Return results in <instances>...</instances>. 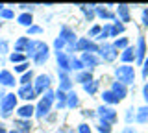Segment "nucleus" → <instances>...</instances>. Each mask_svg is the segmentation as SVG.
Wrapping results in <instances>:
<instances>
[{"mask_svg": "<svg viewBox=\"0 0 148 133\" xmlns=\"http://www.w3.org/2000/svg\"><path fill=\"white\" fill-rule=\"evenodd\" d=\"M63 107H67V93H63V91H56V109L58 111H61Z\"/></svg>", "mask_w": 148, "mask_h": 133, "instance_id": "nucleus-23", "label": "nucleus"}, {"mask_svg": "<svg viewBox=\"0 0 148 133\" xmlns=\"http://www.w3.org/2000/svg\"><path fill=\"white\" fill-rule=\"evenodd\" d=\"M95 4H91V6H87V4H82V6H80V10H82V13H83V15H85V19L87 20H92V19H95V17H96V13H95Z\"/></svg>", "mask_w": 148, "mask_h": 133, "instance_id": "nucleus-25", "label": "nucleus"}, {"mask_svg": "<svg viewBox=\"0 0 148 133\" xmlns=\"http://www.w3.org/2000/svg\"><path fill=\"white\" fill-rule=\"evenodd\" d=\"M59 37L67 43V46H76V43H78V35L74 33V30H71L69 26H61Z\"/></svg>", "mask_w": 148, "mask_h": 133, "instance_id": "nucleus-9", "label": "nucleus"}, {"mask_svg": "<svg viewBox=\"0 0 148 133\" xmlns=\"http://www.w3.org/2000/svg\"><path fill=\"white\" fill-rule=\"evenodd\" d=\"M30 37H18L17 41H15V52H18V54H22V52H26V48H28V44H30Z\"/></svg>", "mask_w": 148, "mask_h": 133, "instance_id": "nucleus-24", "label": "nucleus"}, {"mask_svg": "<svg viewBox=\"0 0 148 133\" xmlns=\"http://www.w3.org/2000/svg\"><path fill=\"white\" fill-rule=\"evenodd\" d=\"M96 130H98L100 133H111V124H108V122H102V120H98V126H96Z\"/></svg>", "mask_w": 148, "mask_h": 133, "instance_id": "nucleus-39", "label": "nucleus"}, {"mask_svg": "<svg viewBox=\"0 0 148 133\" xmlns=\"http://www.w3.org/2000/svg\"><path fill=\"white\" fill-rule=\"evenodd\" d=\"M48 57H50V48H48V44H46V43L41 41L39 48H37V54L34 56L32 61H34L35 65H45V63L48 61Z\"/></svg>", "mask_w": 148, "mask_h": 133, "instance_id": "nucleus-8", "label": "nucleus"}, {"mask_svg": "<svg viewBox=\"0 0 148 133\" xmlns=\"http://www.w3.org/2000/svg\"><path fill=\"white\" fill-rule=\"evenodd\" d=\"M117 15H119V20L122 22V24L132 20V15H130V6H128V4H119V6H117Z\"/></svg>", "mask_w": 148, "mask_h": 133, "instance_id": "nucleus-18", "label": "nucleus"}, {"mask_svg": "<svg viewBox=\"0 0 148 133\" xmlns=\"http://www.w3.org/2000/svg\"><path fill=\"white\" fill-rule=\"evenodd\" d=\"M113 46L117 48V50H126V48L130 46V43H128V39H126V37H120V39H115Z\"/></svg>", "mask_w": 148, "mask_h": 133, "instance_id": "nucleus-37", "label": "nucleus"}, {"mask_svg": "<svg viewBox=\"0 0 148 133\" xmlns=\"http://www.w3.org/2000/svg\"><path fill=\"white\" fill-rule=\"evenodd\" d=\"M17 22L21 26L30 28V26H34V17H32V13H21V15L17 17Z\"/></svg>", "mask_w": 148, "mask_h": 133, "instance_id": "nucleus-26", "label": "nucleus"}, {"mask_svg": "<svg viewBox=\"0 0 148 133\" xmlns=\"http://www.w3.org/2000/svg\"><path fill=\"white\" fill-rule=\"evenodd\" d=\"M17 98H22V100H26V102H32L34 98H37L34 85H21L18 91H17Z\"/></svg>", "mask_w": 148, "mask_h": 133, "instance_id": "nucleus-11", "label": "nucleus"}, {"mask_svg": "<svg viewBox=\"0 0 148 133\" xmlns=\"http://www.w3.org/2000/svg\"><path fill=\"white\" fill-rule=\"evenodd\" d=\"M30 70V61H24V63H18V65H15V72H18V74H24V72Z\"/></svg>", "mask_w": 148, "mask_h": 133, "instance_id": "nucleus-41", "label": "nucleus"}, {"mask_svg": "<svg viewBox=\"0 0 148 133\" xmlns=\"http://www.w3.org/2000/svg\"><path fill=\"white\" fill-rule=\"evenodd\" d=\"M78 133H92V131H91L89 124H80L78 126Z\"/></svg>", "mask_w": 148, "mask_h": 133, "instance_id": "nucleus-45", "label": "nucleus"}, {"mask_svg": "<svg viewBox=\"0 0 148 133\" xmlns=\"http://www.w3.org/2000/svg\"><path fill=\"white\" fill-rule=\"evenodd\" d=\"M65 46H67V43H65L61 37H56V41H54V50H56V54H58V52H63Z\"/></svg>", "mask_w": 148, "mask_h": 133, "instance_id": "nucleus-40", "label": "nucleus"}, {"mask_svg": "<svg viewBox=\"0 0 148 133\" xmlns=\"http://www.w3.org/2000/svg\"><path fill=\"white\" fill-rule=\"evenodd\" d=\"M120 59H122V65H130V63H135V46H128L126 50H122L120 54Z\"/></svg>", "mask_w": 148, "mask_h": 133, "instance_id": "nucleus-17", "label": "nucleus"}, {"mask_svg": "<svg viewBox=\"0 0 148 133\" xmlns=\"http://www.w3.org/2000/svg\"><path fill=\"white\" fill-rule=\"evenodd\" d=\"M8 133H18V131L17 130H11V131H8Z\"/></svg>", "mask_w": 148, "mask_h": 133, "instance_id": "nucleus-53", "label": "nucleus"}, {"mask_svg": "<svg viewBox=\"0 0 148 133\" xmlns=\"http://www.w3.org/2000/svg\"><path fill=\"white\" fill-rule=\"evenodd\" d=\"M135 63H139V65H143L145 63V59H146V43H145V37L143 35H139V39H137V46H135Z\"/></svg>", "mask_w": 148, "mask_h": 133, "instance_id": "nucleus-12", "label": "nucleus"}, {"mask_svg": "<svg viewBox=\"0 0 148 133\" xmlns=\"http://www.w3.org/2000/svg\"><path fill=\"white\" fill-rule=\"evenodd\" d=\"M8 93H6V91H4V87H0V102H2V100H4V96H6Z\"/></svg>", "mask_w": 148, "mask_h": 133, "instance_id": "nucleus-51", "label": "nucleus"}, {"mask_svg": "<svg viewBox=\"0 0 148 133\" xmlns=\"http://www.w3.org/2000/svg\"><path fill=\"white\" fill-rule=\"evenodd\" d=\"M102 100H104L106 104H109V105H115V104L120 102V100H119L113 93H111V91H104V93H102Z\"/></svg>", "mask_w": 148, "mask_h": 133, "instance_id": "nucleus-31", "label": "nucleus"}, {"mask_svg": "<svg viewBox=\"0 0 148 133\" xmlns=\"http://www.w3.org/2000/svg\"><path fill=\"white\" fill-rule=\"evenodd\" d=\"M95 13L100 17V19H106V20H117V17H115V13H111L108 8H104V6H96L95 8Z\"/></svg>", "mask_w": 148, "mask_h": 133, "instance_id": "nucleus-20", "label": "nucleus"}, {"mask_svg": "<svg viewBox=\"0 0 148 133\" xmlns=\"http://www.w3.org/2000/svg\"><path fill=\"white\" fill-rule=\"evenodd\" d=\"M141 19H143V24L148 28V8H145L143 10V15H141Z\"/></svg>", "mask_w": 148, "mask_h": 133, "instance_id": "nucleus-47", "label": "nucleus"}, {"mask_svg": "<svg viewBox=\"0 0 148 133\" xmlns=\"http://www.w3.org/2000/svg\"><path fill=\"white\" fill-rule=\"evenodd\" d=\"M58 74H59V91H63V93H71V89H72V80L69 78V72L58 70Z\"/></svg>", "mask_w": 148, "mask_h": 133, "instance_id": "nucleus-14", "label": "nucleus"}, {"mask_svg": "<svg viewBox=\"0 0 148 133\" xmlns=\"http://www.w3.org/2000/svg\"><path fill=\"white\" fill-rule=\"evenodd\" d=\"M98 87H100V81L98 80H92V81H89V83L83 85V91H85L89 96H92V94L98 93Z\"/></svg>", "mask_w": 148, "mask_h": 133, "instance_id": "nucleus-27", "label": "nucleus"}, {"mask_svg": "<svg viewBox=\"0 0 148 133\" xmlns=\"http://www.w3.org/2000/svg\"><path fill=\"white\" fill-rule=\"evenodd\" d=\"M56 57H58V70L71 72V56L67 52H58Z\"/></svg>", "mask_w": 148, "mask_h": 133, "instance_id": "nucleus-13", "label": "nucleus"}, {"mask_svg": "<svg viewBox=\"0 0 148 133\" xmlns=\"http://www.w3.org/2000/svg\"><path fill=\"white\" fill-rule=\"evenodd\" d=\"M71 70H76V72H82V70H85V67H83L82 59H78V57L71 56Z\"/></svg>", "mask_w": 148, "mask_h": 133, "instance_id": "nucleus-34", "label": "nucleus"}, {"mask_svg": "<svg viewBox=\"0 0 148 133\" xmlns=\"http://www.w3.org/2000/svg\"><path fill=\"white\" fill-rule=\"evenodd\" d=\"M119 56V50L113 46V43H102L100 44V52H98V57L106 63H111L115 61Z\"/></svg>", "mask_w": 148, "mask_h": 133, "instance_id": "nucleus-5", "label": "nucleus"}, {"mask_svg": "<svg viewBox=\"0 0 148 133\" xmlns=\"http://www.w3.org/2000/svg\"><path fill=\"white\" fill-rule=\"evenodd\" d=\"M0 133H8V130H6V124H4V122H0Z\"/></svg>", "mask_w": 148, "mask_h": 133, "instance_id": "nucleus-52", "label": "nucleus"}, {"mask_svg": "<svg viewBox=\"0 0 148 133\" xmlns=\"http://www.w3.org/2000/svg\"><path fill=\"white\" fill-rule=\"evenodd\" d=\"M96 117H98V120L102 122H108L113 126L115 122H117V111H115L113 107H109V105H100L98 109H96Z\"/></svg>", "mask_w": 148, "mask_h": 133, "instance_id": "nucleus-6", "label": "nucleus"}, {"mask_svg": "<svg viewBox=\"0 0 148 133\" xmlns=\"http://www.w3.org/2000/svg\"><path fill=\"white\" fill-rule=\"evenodd\" d=\"M18 81H21V85H32V81H34V72H32V68L28 72H24Z\"/></svg>", "mask_w": 148, "mask_h": 133, "instance_id": "nucleus-36", "label": "nucleus"}, {"mask_svg": "<svg viewBox=\"0 0 148 133\" xmlns=\"http://www.w3.org/2000/svg\"><path fill=\"white\" fill-rule=\"evenodd\" d=\"M9 61L13 63V65H18V63H24L28 61L24 54H18V52H9Z\"/></svg>", "mask_w": 148, "mask_h": 133, "instance_id": "nucleus-33", "label": "nucleus"}, {"mask_svg": "<svg viewBox=\"0 0 148 133\" xmlns=\"http://www.w3.org/2000/svg\"><path fill=\"white\" fill-rule=\"evenodd\" d=\"M50 83H52V80H50L48 74H39L34 78V89H35V94H45L46 91L50 89Z\"/></svg>", "mask_w": 148, "mask_h": 133, "instance_id": "nucleus-7", "label": "nucleus"}, {"mask_svg": "<svg viewBox=\"0 0 148 133\" xmlns=\"http://www.w3.org/2000/svg\"><path fill=\"white\" fill-rule=\"evenodd\" d=\"M146 120H148V107L145 105V107H139V109H137V113H135V122L146 124Z\"/></svg>", "mask_w": 148, "mask_h": 133, "instance_id": "nucleus-29", "label": "nucleus"}, {"mask_svg": "<svg viewBox=\"0 0 148 133\" xmlns=\"http://www.w3.org/2000/svg\"><path fill=\"white\" fill-rule=\"evenodd\" d=\"M74 48H76V52H83V54H96V56H98V52H100V44H96L95 41H91L89 37H80Z\"/></svg>", "mask_w": 148, "mask_h": 133, "instance_id": "nucleus-4", "label": "nucleus"}, {"mask_svg": "<svg viewBox=\"0 0 148 133\" xmlns=\"http://www.w3.org/2000/svg\"><path fill=\"white\" fill-rule=\"evenodd\" d=\"M115 76H117V81L122 85H132L135 81V68L132 65H120L115 68Z\"/></svg>", "mask_w": 148, "mask_h": 133, "instance_id": "nucleus-2", "label": "nucleus"}, {"mask_svg": "<svg viewBox=\"0 0 148 133\" xmlns=\"http://www.w3.org/2000/svg\"><path fill=\"white\" fill-rule=\"evenodd\" d=\"M120 33H124V24L117 19L113 24H111V37H117V39H119Z\"/></svg>", "mask_w": 148, "mask_h": 133, "instance_id": "nucleus-30", "label": "nucleus"}, {"mask_svg": "<svg viewBox=\"0 0 148 133\" xmlns=\"http://www.w3.org/2000/svg\"><path fill=\"white\" fill-rule=\"evenodd\" d=\"M6 54H9V41L2 39L0 41V56H6Z\"/></svg>", "mask_w": 148, "mask_h": 133, "instance_id": "nucleus-43", "label": "nucleus"}, {"mask_svg": "<svg viewBox=\"0 0 148 133\" xmlns=\"http://www.w3.org/2000/svg\"><path fill=\"white\" fill-rule=\"evenodd\" d=\"M4 10V4H0V11H2Z\"/></svg>", "mask_w": 148, "mask_h": 133, "instance_id": "nucleus-54", "label": "nucleus"}, {"mask_svg": "<svg viewBox=\"0 0 148 133\" xmlns=\"http://www.w3.org/2000/svg\"><path fill=\"white\" fill-rule=\"evenodd\" d=\"M39 44H41V41H30V44H28V48H26V56L34 59V56L37 54V48H39Z\"/></svg>", "mask_w": 148, "mask_h": 133, "instance_id": "nucleus-32", "label": "nucleus"}, {"mask_svg": "<svg viewBox=\"0 0 148 133\" xmlns=\"http://www.w3.org/2000/svg\"><path fill=\"white\" fill-rule=\"evenodd\" d=\"M71 133H72V131H71Z\"/></svg>", "mask_w": 148, "mask_h": 133, "instance_id": "nucleus-55", "label": "nucleus"}, {"mask_svg": "<svg viewBox=\"0 0 148 133\" xmlns=\"http://www.w3.org/2000/svg\"><path fill=\"white\" fill-rule=\"evenodd\" d=\"M80 105V98H78V94L74 93V91H71V93H67V107L69 109H74Z\"/></svg>", "mask_w": 148, "mask_h": 133, "instance_id": "nucleus-28", "label": "nucleus"}, {"mask_svg": "<svg viewBox=\"0 0 148 133\" xmlns=\"http://www.w3.org/2000/svg\"><path fill=\"white\" fill-rule=\"evenodd\" d=\"M100 31H102V26L95 24V26H92V28L89 30V37H98V35H100Z\"/></svg>", "mask_w": 148, "mask_h": 133, "instance_id": "nucleus-44", "label": "nucleus"}, {"mask_svg": "<svg viewBox=\"0 0 148 133\" xmlns=\"http://www.w3.org/2000/svg\"><path fill=\"white\" fill-rule=\"evenodd\" d=\"M132 120H135V113H133V109H128V113H126V122L130 124Z\"/></svg>", "mask_w": 148, "mask_h": 133, "instance_id": "nucleus-48", "label": "nucleus"}, {"mask_svg": "<svg viewBox=\"0 0 148 133\" xmlns=\"http://www.w3.org/2000/svg\"><path fill=\"white\" fill-rule=\"evenodd\" d=\"M108 37H111V24H104V26H102L100 35H98L96 39H98V41H104V43H106V39H108Z\"/></svg>", "mask_w": 148, "mask_h": 133, "instance_id": "nucleus-35", "label": "nucleus"}, {"mask_svg": "<svg viewBox=\"0 0 148 133\" xmlns=\"http://www.w3.org/2000/svg\"><path fill=\"white\" fill-rule=\"evenodd\" d=\"M15 113H17L18 118H22V120H30V118L35 115V107L32 104H26V105H21Z\"/></svg>", "mask_w": 148, "mask_h": 133, "instance_id": "nucleus-15", "label": "nucleus"}, {"mask_svg": "<svg viewBox=\"0 0 148 133\" xmlns=\"http://www.w3.org/2000/svg\"><path fill=\"white\" fill-rule=\"evenodd\" d=\"M143 70H141V74H143V78H145V80H146V78H148V57L145 59V63H143Z\"/></svg>", "mask_w": 148, "mask_h": 133, "instance_id": "nucleus-46", "label": "nucleus"}, {"mask_svg": "<svg viewBox=\"0 0 148 133\" xmlns=\"http://www.w3.org/2000/svg\"><path fill=\"white\" fill-rule=\"evenodd\" d=\"M32 120H22V118H17L15 120V130L18 133H30L32 131Z\"/></svg>", "mask_w": 148, "mask_h": 133, "instance_id": "nucleus-22", "label": "nucleus"}, {"mask_svg": "<svg viewBox=\"0 0 148 133\" xmlns=\"http://www.w3.org/2000/svg\"><path fill=\"white\" fill-rule=\"evenodd\" d=\"M95 78H92V72L91 70H82V72H76V76H74V81H78V83L85 85L89 83V81H92Z\"/></svg>", "mask_w": 148, "mask_h": 133, "instance_id": "nucleus-21", "label": "nucleus"}, {"mask_svg": "<svg viewBox=\"0 0 148 133\" xmlns=\"http://www.w3.org/2000/svg\"><path fill=\"white\" fill-rule=\"evenodd\" d=\"M54 100H56V91L48 89V91L45 93V96L39 100V104L35 105V117H37V118H45L46 115L50 113V109H52Z\"/></svg>", "mask_w": 148, "mask_h": 133, "instance_id": "nucleus-1", "label": "nucleus"}, {"mask_svg": "<svg viewBox=\"0 0 148 133\" xmlns=\"http://www.w3.org/2000/svg\"><path fill=\"white\" fill-rule=\"evenodd\" d=\"M15 109H17V94L8 93L4 96V100L0 102V118H9Z\"/></svg>", "mask_w": 148, "mask_h": 133, "instance_id": "nucleus-3", "label": "nucleus"}, {"mask_svg": "<svg viewBox=\"0 0 148 133\" xmlns=\"http://www.w3.org/2000/svg\"><path fill=\"white\" fill-rule=\"evenodd\" d=\"M82 63H83V67L87 68V70H92V68H96L102 63V59L96 56V54H82Z\"/></svg>", "mask_w": 148, "mask_h": 133, "instance_id": "nucleus-10", "label": "nucleus"}, {"mask_svg": "<svg viewBox=\"0 0 148 133\" xmlns=\"http://www.w3.org/2000/svg\"><path fill=\"white\" fill-rule=\"evenodd\" d=\"M0 19H4V20H11V19H15V11L9 10V8H4V10L0 11Z\"/></svg>", "mask_w": 148, "mask_h": 133, "instance_id": "nucleus-38", "label": "nucleus"}, {"mask_svg": "<svg viewBox=\"0 0 148 133\" xmlns=\"http://www.w3.org/2000/svg\"><path fill=\"white\" fill-rule=\"evenodd\" d=\"M120 133H137V131L133 130V128H130V126H128V128H124V130L120 131Z\"/></svg>", "mask_w": 148, "mask_h": 133, "instance_id": "nucleus-50", "label": "nucleus"}, {"mask_svg": "<svg viewBox=\"0 0 148 133\" xmlns=\"http://www.w3.org/2000/svg\"><path fill=\"white\" fill-rule=\"evenodd\" d=\"M41 33H43V28L37 26V24H34V26L28 28V37H32V35H41Z\"/></svg>", "mask_w": 148, "mask_h": 133, "instance_id": "nucleus-42", "label": "nucleus"}, {"mask_svg": "<svg viewBox=\"0 0 148 133\" xmlns=\"http://www.w3.org/2000/svg\"><path fill=\"white\" fill-rule=\"evenodd\" d=\"M15 76H13V72L9 70H0V87H15Z\"/></svg>", "mask_w": 148, "mask_h": 133, "instance_id": "nucleus-16", "label": "nucleus"}, {"mask_svg": "<svg viewBox=\"0 0 148 133\" xmlns=\"http://www.w3.org/2000/svg\"><path fill=\"white\" fill-rule=\"evenodd\" d=\"M143 98H145V102L148 104V83L143 87Z\"/></svg>", "mask_w": 148, "mask_h": 133, "instance_id": "nucleus-49", "label": "nucleus"}, {"mask_svg": "<svg viewBox=\"0 0 148 133\" xmlns=\"http://www.w3.org/2000/svg\"><path fill=\"white\" fill-rule=\"evenodd\" d=\"M111 93H113L115 96H117L119 100H124L128 96V89H126V85H122V83H119V81H113V85H111Z\"/></svg>", "mask_w": 148, "mask_h": 133, "instance_id": "nucleus-19", "label": "nucleus"}]
</instances>
